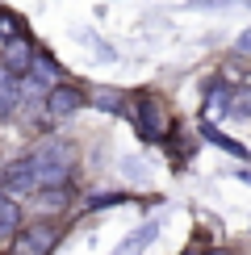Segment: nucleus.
I'll use <instances>...</instances> for the list:
<instances>
[{
  "instance_id": "nucleus-1",
  "label": "nucleus",
  "mask_w": 251,
  "mask_h": 255,
  "mask_svg": "<svg viewBox=\"0 0 251 255\" xmlns=\"http://www.w3.org/2000/svg\"><path fill=\"white\" fill-rule=\"evenodd\" d=\"M122 118H130L134 122V130H138L142 142H167L176 130V122H172V109L163 105L159 92H134V97H126V113Z\"/></svg>"
},
{
  "instance_id": "nucleus-2",
  "label": "nucleus",
  "mask_w": 251,
  "mask_h": 255,
  "mask_svg": "<svg viewBox=\"0 0 251 255\" xmlns=\"http://www.w3.org/2000/svg\"><path fill=\"white\" fill-rule=\"evenodd\" d=\"M25 159H29V167H34V176H38V188L67 184L71 172H76V146H71L67 138H42Z\"/></svg>"
},
{
  "instance_id": "nucleus-3",
  "label": "nucleus",
  "mask_w": 251,
  "mask_h": 255,
  "mask_svg": "<svg viewBox=\"0 0 251 255\" xmlns=\"http://www.w3.org/2000/svg\"><path fill=\"white\" fill-rule=\"evenodd\" d=\"M84 105H88V92H84L80 84H71V80L50 84L46 97H42V109H46V118H50V122H67V118H76Z\"/></svg>"
},
{
  "instance_id": "nucleus-4",
  "label": "nucleus",
  "mask_w": 251,
  "mask_h": 255,
  "mask_svg": "<svg viewBox=\"0 0 251 255\" xmlns=\"http://www.w3.org/2000/svg\"><path fill=\"white\" fill-rule=\"evenodd\" d=\"M63 230L50 226V222H34V226H21L13 235V255H50L59 247Z\"/></svg>"
},
{
  "instance_id": "nucleus-5",
  "label": "nucleus",
  "mask_w": 251,
  "mask_h": 255,
  "mask_svg": "<svg viewBox=\"0 0 251 255\" xmlns=\"http://www.w3.org/2000/svg\"><path fill=\"white\" fill-rule=\"evenodd\" d=\"M34 38L29 34H17V38H8V42H0V71H8L13 80H21L29 71V63H34Z\"/></svg>"
},
{
  "instance_id": "nucleus-6",
  "label": "nucleus",
  "mask_w": 251,
  "mask_h": 255,
  "mask_svg": "<svg viewBox=\"0 0 251 255\" xmlns=\"http://www.w3.org/2000/svg\"><path fill=\"white\" fill-rule=\"evenodd\" d=\"M0 188H4L13 201H21V197H34L38 193V176H34V167H29V159L21 155V159H13V163L4 167V176H0Z\"/></svg>"
},
{
  "instance_id": "nucleus-7",
  "label": "nucleus",
  "mask_w": 251,
  "mask_h": 255,
  "mask_svg": "<svg viewBox=\"0 0 251 255\" xmlns=\"http://www.w3.org/2000/svg\"><path fill=\"white\" fill-rule=\"evenodd\" d=\"M230 97H235V84H230L226 76H214L201 88V118L205 122H218L230 113Z\"/></svg>"
},
{
  "instance_id": "nucleus-8",
  "label": "nucleus",
  "mask_w": 251,
  "mask_h": 255,
  "mask_svg": "<svg viewBox=\"0 0 251 255\" xmlns=\"http://www.w3.org/2000/svg\"><path fill=\"white\" fill-rule=\"evenodd\" d=\"M71 197H76V188H71V180H67V184H46V188H38L29 201H34L38 214H63V209L71 205Z\"/></svg>"
},
{
  "instance_id": "nucleus-9",
  "label": "nucleus",
  "mask_w": 251,
  "mask_h": 255,
  "mask_svg": "<svg viewBox=\"0 0 251 255\" xmlns=\"http://www.w3.org/2000/svg\"><path fill=\"white\" fill-rule=\"evenodd\" d=\"M197 134H201L205 142L222 146V151H226V155H235V159H251V151H247L243 142H239V138H230V134H222V130H218V122H205V118H201V126H197Z\"/></svg>"
},
{
  "instance_id": "nucleus-10",
  "label": "nucleus",
  "mask_w": 251,
  "mask_h": 255,
  "mask_svg": "<svg viewBox=\"0 0 251 255\" xmlns=\"http://www.w3.org/2000/svg\"><path fill=\"white\" fill-rule=\"evenodd\" d=\"M88 105L101 113H113V118H122L126 113V92L122 88H88Z\"/></svg>"
},
{
  "instance_id": "nucleus-11",
  "label": "nucleus",
  "mask_w": 251,
  "mask_h": 255,
  "mask_svg": "<svg viewBox=\"0 0 251 255\" xmlns=\"http://www.w3.org/2000/svg\"><path fill=\"white\" fill-rule=\"evenodd\" d=\"M29 76H38L42 84H59L63 80V67L55 63V55H46V50H34V63H29Z\"/></svg>"
},
{
  "instance_id": "nucleus-12",
  "label": "nucleus",
  "mask_w": 251,
  "mask_h": 255,
  "mask_svg": "<svg viewBox=\"0 0 251 255\" xmlns=\"http://www.w3.org/2000/svg\"><path fill=\"white\" fill-rule=\"evenodd\" d=\"M155 239H159V222H146L142 230H134V235H130V239H126L122 247H118V255H134V251H146Z\"/></svg>"
},
{
  "instance_id": "nucleus-13",
  "label": "nucleus",
  "mask_w": 251,
  "mask_h": 255,
  "mask_svg": "<svg viewBox=\"0 0 251 255\" xmlns=\"http://www.w3.org/2000/svg\"><path fill=\"white\" fill-rule=\"evenodd\" d=\"M17 230H21V205L0 188V235H17Z\"/></svg>"
},
{
  "instance_id": "nucleus-14",
  "label": "nucleus",
  "mask_w": 251,
  "mask_h": 255,
  "mask_svg": "<svg viewBox=\"0 0 251 255\" xmlns=\"http://www.w3.org/2000/svg\"><path fill=\"white\" fill-rule=\"evenodd\" d=\"M13 109H17V80L8 76V71H0V122H4Z\"/></svg>"
},
{
  "instance_id": "nucleus-15",
  "label": "nucleus",
  "mask_w": 251,
  "mask_h": 255,
  "mask_svg": "<svg viewBox=\"0 0 251 255\" xmlns=\"http://www.w3.org/2000/svg\"><path fill=\"white\" fill-rule=\"evenodd\" d=\"M17 34H25V17L13 13V8H0V42L17 38Z\"/></svg>"
},
{
  "instance_id": "nucleus-16",
  "label": "nucleus",
  "mask_w": 251,
  "mask_h": 255,
  "mask_svg": "<svg viewBox=\"0 0 251 255\" xmlns=\"http://www.w3.org/2000/svg\"><path fill=\"white\" fill-rule=\"evenodd\" d=\"M130 201V193H92L84 197V209H109V205H126Z\"/></svg>"
},
{
  "instance_id": "nucleus-17",
  "label": "nucleus",
  "mask_w": 251,
  "mask_h": 255,
  "mask_svg": "<svg viewBox=\"0 0 251 255\" xmlns=\"http://www.w3.org/2000/svg\"><path fill=\"white\" fill-rule=\"evenodd\" d=\"M230 113H235V118H251V84L235 88V97H230Z\"/></svg>"
},
{
  "instance_id": "nucleus-18",
  "label": "nucleus",
  "mask_w": 251,
  "mask_h": 255,
  "mask_svg": "<svg viewBox=\"0 0 251 255\" xmlns=\"http://www.w3.org/2000/svg\"><path fill=\"white\" fill-rule=\"evenodd\" d=\"M235 59H251V25L235 38Z\"/></svg>"
},
{
  "instance_id": "nucleus-19",
  "label": "nucleus",
  "mask_w": 251,
  "mask_h": 255,
  "mask_svg": "<svg viewBox=\"0 0 251 255\" xmlns=\"http://www.w3.org/2000/svg\"><path fill=\"white\" fill-rule=\"evenodd\" d=\"M193 8H222V4H235V0H188Z\"/></svg>"
},
{
  "instance_id": "nucleus-20",
  "label": "nucleus",
  "mask_w": 251,
  "mask_h": 255,
  "mask_svg": "<svg viewBox=\"0 0 251 255\" xmlns=\"http://www.w3.org/2000/svg\"><path fill=\"white\" fill-rule=\"evenodd\" d=\"M180 255H201V251H197V243H193V247H184V251H180Z\"/></svg>"
},
{
  "instance_id": "nucleus-21",
  "label": "nucleus",
  "mask_w": 251,
  "mask_h": 255,
  "mask_svg": "<svg viewBox=\"0 0 251 255\" xmlns=\"http://www.w3.org/2000/svg\"><path fill=\"white\" fill-rule=\"evenodd\" d=\"M209 255H235V251H209Z\"/></svg>"
}]
</instances>
